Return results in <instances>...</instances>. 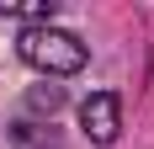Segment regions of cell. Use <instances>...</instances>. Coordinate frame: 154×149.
Wrapping results in <instances>:
<instances>
[{
	"label": "cell",
	"instance_id": "obj_1",
	"mask_svg": "<svg viewBox=\"0 0 154 149\" xmlns=\"http://www.w3.org/2000/svg\"><path fill=\"white\" fill-rule=\"evenodd\" d=\"M16 53L32 64V69H43L48 80H59V74H80L85 69V59H91V48L80 43L75 32L64 27H21V37H16Z\"/></svg>",
	"mask_w": 154,
	"mask_h": 149
},
{
	"label": "cell",
	"instance_id": "obj_2",
	"mask_svg": "<svg viewBox=\"0 0 154 149\" xmlns=\"http://www.w3.org/2000/svg\"><path fill=\"white\" fill-rule=\"evenodd\" d=\"M80 128H85V138H96V144H112V138L122 133V96H117V90H91V96L80 101Z\"/></svg>",
	"mask_w": 154,
	"mask_h": 149
},
{
	"label": "cell",
	"instance_id": "obj_3",
	"mask_svg": "<svg viewBox=\"0 0 154 149\" xmlns=\"http://www.w3.org/2000/svg\"><path fill=\"white\" fill-rule=\"evenodd\" d=\"M11 149H59L64 138H59V128L53 122H32V117H21V122H11Z\"/></svg>",
	"mask_w": 154,
	"mask_h": 149
},
{
	"label": "cell",
	"instance_id": "obj_4",
	"mask_svg": "<svg viewBox=\"0 0 154 149\" xmlns=\"http://www.w3.org/2000/svg\"><path fill=\"white\" fill-rule=\"evenodd\" d=\"M53 0H0V16H16V21H27V27H48L53 21Z\"/></svg>",
	"mask_w": 154,
	"mask_h": 149
},
{
	"label": "cell",
	"instance_id": "obj_5",
	"mask_svg": "<svg viewBox=\"0 0 154 149\" xmlns=\"http://www.w3.org/2000/svg\"><path fill=\"white\" fill-rule=\"evenodd\" d=\"M27 106H32V112H48V117H53V112L64 106V85H37V90L27 96Z\"/></svg>",
	"mask_w": 154,
	"mask_h": 149
}]
</instances>
